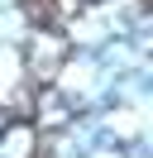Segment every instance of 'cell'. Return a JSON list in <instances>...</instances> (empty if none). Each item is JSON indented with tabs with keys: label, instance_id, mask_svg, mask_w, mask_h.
<instances>
[{
	"label": "cell",
	"instance_id": "cell-2",
	"mask_svg": "<svg viewBox=\"0 0 153 158\" xmlns=\"http://www.w3.org/2000/svg\"><path fill=\"white\" fill-rule=\"evenodd\" d=\"M57 10H62L57 0H24V15H29V19L38 24V29H48V24L57 19Z\"/></svg>",
	"mask_w": 153,
	"mask_h": 158
},
{
	"label": "cell",
	"instance_id": "cell-1",
	"mask_svg": "<svg viewBox=\"0 0 153 158\" xmlns=\"http://www.w3.org/2000/svg\"><path fill=\"white\" fill-rule=\"evenodd\" d=\"M62 39H53V34H48V39H38L34 48H29V72H34V81H48L53 77L57 67H62Z\"/></svg>",
	"mask_w": 153,
	"mask_h": 158
}]
</instances>
